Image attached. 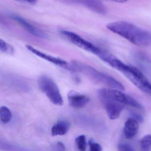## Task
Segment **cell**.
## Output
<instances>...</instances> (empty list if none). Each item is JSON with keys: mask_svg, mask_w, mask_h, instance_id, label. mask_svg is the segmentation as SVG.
Wrapping results in <instances>:
<instances>
[{"mask_svg": "<svg viewBox=\"0 0 151 151\" xmlns=\"http://www.w3.org/2000/svg\"><path fill=\"white\" fill-rule=\"evenodd\" d=\"M70 125L68 121L60 120L53 126L51 129V134L53 136L64 135L70 129Z\"/></svg>", "mask_w": 151, "mask_h": 151, "instance_id": "cell-13", "label": "cell"}, {"mask_svg": "<svg viewBox=\"0 0 151 151\" xmlns=\"http://www.w3.org/2000/svg\"><path fill=\"white\" fill-rule=\"evenodd\" d=\"M38 85L50 101L58 106L63 104V100L56 83L52 79L46 75H42L38 79Z\"/></svg>", "mask_w": 151, "mask_h": 151, "instance_id": "cell-4", "label": "cell"}, {"mask_svg": "<svg viewBox=\"0 0 151 151\" xmlns=\"http://www.w3.org/2000/svg\"><path fill=\"white\" fill-rule=\"evenodd\" d=\"M19 1H24L31 4H35L37 2V0H19Z\"/></svg>", "mask_w": 151, "mask_h": 151, "instance_id": "cell-22", "label": "cell"}, {"mask_svg": "<svg viewBox=\"0 0 151 151\" xmlns=\"http://www.w3.org/2000/svg\"><path fill=\"white\" fill-rule=\"evenodd\" d=\"M26 48L31 51L32 53L35 55L40 57L41 58L43 59L48 62H50L64 69H66L68 71L71 72H74L75 71L74 67L71 64H69L68 62L61 59L55 57L50 55H47L36 49L32 46L30 45H26Z\"/></svg>", "mask_w": 151, "mask_h": 151, "instance_id": "cell-8", "label": "cell"}, {"mask_svg": "<svg viewBox=\"0 0 151 151\" xmlns=\"http://www.w3.org/2000/svg\"><path fill=\"white\" fill-rule=\"evenodd\" d=\"M139 122L132 118L127 120L124 125L123 133L125 138L131 139L134 138L138 133Z\"/></svg>", "mask_w": 151, "mask_h": 151, "instance_id": "cell-12", "label": "cell"}, {"mask_svg": "<svg viewBox=\"0 0 151 151\" xmlns=\"http://www.w3.org/2000/svg\"><path fill=\"white\" fill-rule=\"evenodd\" d=\"M71 64L75 71L83 74L96 82L121 91L125 90V87L121 82L112 76L96 70L94 67L77 60H73Z\"/></svg>", "mask_w": 151, "mask_h": 151, "instance_id": "cell-3", "label": "cell"}, {"mask_svg": "<svg viewBox=\"0 0 151 151\" xmlns=\"http://www.w3.org/2000/svg\"><path fill=\"white\" fill-rule=\"evenodd\" d=\"M76 144L78 150L85 151L87 147L86 137L84 135H81L76 137L75 140Z\"/></svg>", "mask_w": 151, "mask_h": 151, "instance_id": "cell-17", "label": "cell"}, {"mask_svg": "<svg viewBox=\"0 0 151 151\" xmlns=\"http://www.w3.org/2000/svg\"><path fill=\"white\" fill-rule=\"evenodd\" d=\"M68 99L70 106L76 109L83 108L90 101L88 97L74 91H71L68 93Z\"/></svg>", "mask_w": 151, "mask_h": 151, "instance_id": "cell-11", "label": "cell"}, {"mask_svg": "<svg viewBox=\"0 0 151 151\" xmlns=\"http://www.w3.org/2000/svg\"><path fill=\"white\" fill-rule=\"evenodd\" d=\"M12 17L19 25H21V26L24 27L28 33L32 35L42 39H47L48 38V35L45 33L35 27L33 25H32L21 16L13 15L12 16Z\"/></svg>", "mask_w": 151, "mask_h": 151, "instance_id": "cell-10", "label": "cell"}, {"mask_svg": "<svg viewBox=\"0 0 151 151\" xmlns=\"http://www.w3.org/2000/svg\"><path fill=\"white\" fill-rule=\"evenodd\" d=\"M98 94L99 96L110 98L137 109L142 108V105L134 98L124 94L121 90L113 88H101L98 90Z\"/></svg>", "mask_w": 151, "mask_h": 151, "instance_id": "cell-5", "label": "cell"}, {"mask_svg": "<svg viewBox=\"0 0 151 151\" xmlns=\"http://www.w3.org/2000/svg\"><path fill=\"white\" fill-rule=\"evenodd\" d=\"M112 1L116 2L122 3L126 2L128 0H112Z\"/></svg>", "mask_w": 151, "mask_h": 151, "instance_id": "cell-23", "label": "cell"}, {"mask_svg": "<svg viewBox=\"0 0 151 151\" xmlns=\"http://www.w3.org/2000/svg\"><path fill=\"white\" fill-rule=\"evenodd\" d=\"M90 146V150L91 151H102V147L99 144L97 143L93 139H90L88 142Z\"/></svg>", "mask_w": 151, "mask_h": 151, "instance_id": "cell-18", "label": "cell"}, {"mask_svg": "<svg viewBox=\"0 0 151 151\" xmlns=\"http://www.w3.org/2000/svg\"><path fill=\"white\" fill-rule=\"evenodd\" d=\"M12 118V114L9 109L6 106L0 107V119L4 123L9 122Z\"/></svg>", "mask_w": 151, "mask_h": 151, "instance_id": "cell-14", "label": "cell"}, {"mask_svg": "<svg viewBox=\"0 0 151 151\" xmlns=\"http://www.w3.org/2000/svg\"><path fill=\"white\" fill-rule=\"evenodd\" d=\"M118 150L121 151H133L134 149L131 145L127 144L121 143L119 144Z\"/></svg>", "mask_w": 151, "mask_h": 151, "instance_id": "cell-19", "label": "cell"}, {"mask_svg": "<svg viewBox=\"0 0 151 151\" xmlns=\"http://www.w3.org/2000/svg\"><path fill=\"white\" fill-rule=\"evenodd\" d=\"M104 105L108 118L115 120L119 118L126 105L115 99L104 96H99Z\"/></svg>", "mask_w": 151, "mask_h": 151, "instance_id": "cell-7", "label": "cell"}, {"mask_svg": "<svg viewBox=\"0 0 151 151\" xmlns=\"http://www.w3.org/2000/svg\"><path fill=\"white\" fill-rule=\"evenodd\" d=\"M60 33L71 42L84 50L91 52L98 56L102 52V51L99 48L73 32L66 30H61Z\"/></svg>", "mask_w": 151, "mask_h": 151, "instance_id": "cell-6", "label": "cell"}, {"mask_svg": "<svg viewBox=\"0 0 151 151\" xmlns=\"http://www.w3.org/2000/svg\"><path fill=\"white\" fill-rule=\"evenodd\" d=\"M140 147L142 150L150 151L151 150V135L144 137L140 141Z\"/></svg>", "mask_w": 151, "mask_h": 151, "instance_id": "cell-15", "label": "cell"}, {"mask_svg": "<svg viewBox=\"0 0 151 151\" xmlns=\"http://www.w3.org/2000/svg\"><path fill=\"white\" fill-rule=\"evenodd\" d=\"M0 50L6 54L12 55L14 52L13 47L0 38Z\"/></svg>", "mask_w": 151, "mask_h": 151, "instance_id": "cell-16", "label": "cell"}, {"mask_svg": "<svg viewBox=\"0 0 151 151\" xmlns=\"http://www.w3.org/2000/svg\"><path fill=\"white\" fill-rule=\"evenodd\" d=\"M57 148L58 150L65 151V146L62 142H58L57 144Z\"/></svg>", "mask_w": 151, "mask_h": 151, "instance_id": "cell-21", "label": "cell"}, {"mask_svg": "<svg viewBox=\"0 0 151 151\" xmlns=\"http://www.w3.org/2000/svg\"><path fill=\"white\" fill-rule=\"evenodd\" d=\"M131 114L132 118L137 121L138 122L142 123L143 122L144 118L142 115L134 112L131 113Z\"/></svg>", "mask_w": 151, "mask_h": 151, "instance_id": "cell-20", "label": "cell"}, {"mask_svg": "<svg viewBox=\"0 0 151 151\" xmlns=\"http://www.w3.org/2000/svg\"><path fill=\"white\" fill-rule=\"evenodd\" d=\"M108 64L121 72L137 87L144 93L151 95V84L142 73L134 66H129L115 58Z\"/></svg>", "mask_w": 151, "mask_h": 151, "instance_id": "cell-2", "label": "cell"}, {"mask_svg": "<svg viewBox=\"0 0 151 151\" xmlns=\"http://www.w3.org/2000/svg\"><path fill=\"white\" fill-rule=\"evenodd\" d=\"M108 30L138 46L151 44V35L147 31L124 21H116L106 25Z\"/></svg>", "mask_w": 151, "mask_h": 151, "instance_id": "cell-1", "label": "cell"}, {"mask_svg": "<svg viewBox=\"0 0 151 151\" xmlns=\"http://www.w3.org/2000/svg\"><path fill=\"white\" fill-rule=\"evenodd\" d=\"M62 1L83 5L91 10L99 14L106 13V9L100 0H60Z\"/></svg>", "mask_w": 151, "mask_h": 151, "instance_id": "cell-9", "label": "cell"}]
</instances>
